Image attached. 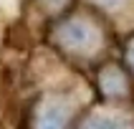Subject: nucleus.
Here are the masks:
<instances>
[{
    "label": "nucleus",
    "mask_w": 134,
    "mask_h": 129,
    "mask_svg": "<svg viewBox=\"0 0 134 129\" xmlns=\"http://www.w3.org/2000/svg\"><path fill=\"white\" fill-rule=\"evenodd\" d=\"M63 41L68 46H76V48H83V46H89L94 41V33H91L89 25H83V23H71L63 28Z\"/></svg>",
    "instance_id": "f257e3e1"
},
{
    "label": "nucleus",
    "mask_w": 134,
    "mask_h": 129,
    "mask_svg": "<svg viewBox=\"0 0 134 129\" xmlns=\"http://www.w3.org/2000/svg\"><path fill=\"white\" fill-rule=\"evenodd\" d=\"M129 61H132V66H134V51H132V53H129Z\"/></svg>",
    "instance_id": "20e7f679"
},
{
    "label": "nucleus",
    "mask_w": 134,
    "mask_h": 129,
    "mask_svg": "<svg viewBox=\"0 0 134 129\" xmlns=\"http://www.w3.org/2000/svg\"><path fill=\"white\" fill-rule=\"evenodd\" d=\"M86 129H124L116 119H109V116H96L86 124Z\"/></svg>",
    "instance_id": "7ed1b4c3"
},
{
    "label": "nucleus",
    "mask_w": 134,
    "mask_h": 129,
    "mask_svg": "<svg viewBox=\"0 0 134 129\" xmlns=\"http://www.w3.org/2000/svg\"><path fill=\"white\" fill-rule=\"evenodd\" d=\"M63 127H66V114L61 109H48L38 124V129H63Z\"/></svg>",
    "instance_id": "f03ea898"
}]
</instances>
